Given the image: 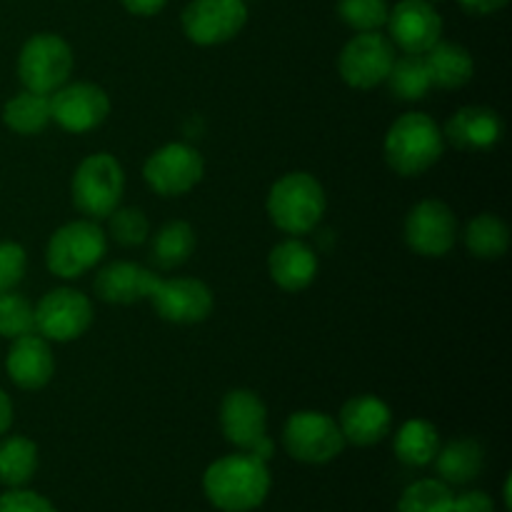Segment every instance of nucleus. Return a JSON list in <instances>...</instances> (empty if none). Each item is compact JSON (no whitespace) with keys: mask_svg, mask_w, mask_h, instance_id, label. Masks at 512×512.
Segmentation results:
<instances>
[{"mask_svg":"<svg viewBox=\"0 0 512 512\" xmlns=\"http://www.w3.org/2000/svg\"><path fill=\"white\" fill-rule=\"evenodd\" d=\"M268 463L253 453L223 455L208 465L203 475V493L220 512H253L270 493Z\"/></svg>","mask_w":512,"mask_h":512,"instance_id":"obj_1","label":"nucleus"},{"mask_svg":"<svg viewBox=\"0 0 512 512\" xmlns=\"http://www.w3.org/2000/svg\"><path fill=\"white\" fill-rule=\"evenodd\" d=\"M445 153V138L433 115L405 113L385 133L383 155L388 168L400 178H418L428 173Z\"/></svg>","mask_w":512,"mask_h":512,"instance_id":"obj_2","label":"nucleus"},{"mask_svg":"<svg viewBox=\"0 0 512 512\" xmlns=\"http://www.w3.org/2000/svg\"><path fill=\"white\" fill-rule=\"evenodd\" d=\"M265 210L275 228L290 238H300L313 233L325 218L328 195L313 173L293 170L275 180L265 200Z\"/></svg>","mask_w":512,"mask_h":512,"instance_id":"obj_3","label":"nucleus"},{"mask_svg":"<svg viewBox=\"0 0 512 512\" xmlns=\"http://www.w3.org/2000/svg\"><path fill=\"white\" fill-rule=\"evenodd\" d=\"M108 253V235L98 220H70L50 235L45 245V265L63 280L83 278Z\"/></svg>","mask_w":512,"mask_h":512,"instance_id":"obj_4","label":"nucleus"},{"mask_svg":"<svg viewBox=\"0 0 512 512\" xmlns=\"http://www.w3.org/2000/svg\"><path fill=\"white\" fill-rule=\"evenodd\" d=\"M125 193L123 165L110 153H93L73 173L70 198L80 215L88 220H105L120 205Z\"/></svg>","mask_w":512,"mask_h":512,"instance_id":"obj_5","label":"nucleus"},{"mask_svg":"<svg viewBox=\"0 0 512 512\" xmlns=\"http://www.w3.org/2000/svg\"><path fill=\"white\" fill-rule=\"evenodd\" d=\"M75 68L73 48L55 33H35L23 43L18 55V78L25 90L53 95L70 80Z\"/></svg>","mask_w":512,"mask_h":512,"instance_id":"obj_6","label":"nucleus"},{"mask_svg":"<svg viewBox=\"0 0 512 512\" xmlns=\"http://www.w3.org/2000/svg\"><path fill=\"white\" fill-rule=\"evenodd\" d=\"M285 453L305 465H325L343 453V433L338 420L320 410H298L283 425Z\"/></svg>","mask_w":512,"mask_h":512,"instance_id":"obj_7","label":"nucleus"},{"mask_svg":"<svg viewBox=\"0 0 512 512\" xmlns=\"http://www.w3.org/2000/svg\"><path fill=\"white\" fill-rule=\"evenodd\" d=\"M395 45L380 30L358 33L343 45L338 55V73L345 85L355 90H370L385 83L395 63Z\"/></svg>","mask_w":512,"mask_h":512,"instance_id":"obj_8","label":"nucleus"},{"mask_svg":"<svg viewBox=\"0 0 512 512\" xmlns=\"http://www.w3.org/2000/svg\"><path fill=\"white\" fill-rule=\"evenodd\" d=\"M93 303L75 288H53L35 305V333L48 343H70L93 325Z\"/></svg>","mask_w":512,"mask_h":512,"instance_id":"obj_9","label":"nucleus"},{"mask_svg":"<svg viewBox=\"0 0 512 512\" xmlns=\"http://www.w3.org/2000/svg\"><path fill=\"white\" fill-rule=\"evenodd\" d=\"M148 300L160 320L173 325H198L210 318L215 308V295L198 278H160L150 283Z\"/></svg>","mask_w":512,"mask_h":512,"instance_id":"obj_10","label":"nucleus"},{"mask_svg":"<svg viewBox=\"0 0 512 512\" xmlns=\"http://www.w3.org/2000/svg\"><path fill=\"white\" fill-rule=\"evenodd\" d=\"M205 160L193 145L168 143L153 150L143 165V178L160 198H180L203 180Z\"/></svg>","mask_w":512,"mask_h":512,"instance_id":"obj_11","label":"nucleus"},{"mask_svg":"<svg viewBox=\"0 0 512 512\" xmlns=\"http://www.w3.org/2000/svg\"><path fill=\"white\" fill-rule=\"evenodd\" d=\"M248 23L243 0H190L180 15V25L190 43L200 48L230 43Z\"/></svg>","mask_w":512,"mask_h":512,"instance_id":"obj_12","label":"nucleus"},{"mask_svg":"<svg viewBox=\"0 0 512 512\" xmlns=\"http://www.w3.org/2000/svg\"><path fill=\"white\" fill-rule=\"evenodd\" d=\"M403 238L413 253L423 258H443L458 240V218L453 208L438 198H425L410 208Z\"/></svg>","mask_w":512,"mask_h":512,"instance_id":"obj_13","label":"nucleus"},{"mask_svg":"<svg viewBox=\"0 0 512 512\" xmlns=\"http://www.w3.org/2000/svg\"><path fill=\"white\" fill-rule=\"evenodd\" d=\"M110 115V98L95 83H65L50 95V120L73 135L100 128Z\"/></svg>","mask_w":512,"mask_h":512,"instance_id":"obj_14","label":"nucleus"},{"mask_svg":"<svg viewBox=\"0 0 512 512\" xmlns=\"http://www.w3.org/2000/svg\"><path fill=\"white\" fill-rule=\"evenodd\" d=\"M388 38L408 55H425L443 38V18L428 0H400L388 13Z\"/></svg>","mask_w":512,"mask_h":512,"instance_id":"obj_15","label":"nucleus"},{"mask_svg":"<svg viewBox=\"0 0 512 512\" xmlns=\"http://www.w3.org/2000/svg\"><path fill=\"white\" fill-rule=\"evenodd\" d=\"M220 430L238 450H250L268 435V408L255 390L235 388L220 403Z\"/></svg>","mask_w":512,"mask_h":512,"instance_id":"obj_16","label":"nucleus"},{"mask_svg":"<svg viewBox=\"0 0 512 512\" xmlns=\"http://www.w3.org/2000/svg\"><path fill=\"white\" fill-rule=\"evenodd\" d=\"M338 428L343 433L345 443L370 448L385 440L393 428V410L378 395H353L345 400L338 415Z\"/></svg>","mask_w":512,"mask_h":512,"instance_id":"obj_17","label":"nucleus"},{"mask_svg":"<svg viewBox=\"0 0 512 512\" xmlns=\"http://www.w3.org/2000/svg\"><path fill=\"white\" fill-rule=\"evenodd\" d=\"M505 125L498 110L485 105H465L455 110L443 128L445 143L463 153H485L503 140Z\"/></svg>","mask_w":512,"mask_h":512,"instance_id":"obj_18","label":"nucleus"},{"mask_svg":"<svg viewBox=\"0 0 512 512\" xmlns=\"http://www.w3.org/2000/svg\"><path fill=\"white\" fill-rule=\"evenodd\" d=\"M8 378L20 390H43L55 375V358L50 343L38 333L15 338L5 355Z\"/></svg>","mask_w":512,"mask_h":512,"instance_id":"obj_19","label":"nucleus"},{"mask_svg":"<svg viewBox=\"0 0 512 512\" xmlns=\"http://www.w3.org/2000/svg\"><path fill=\"white\" fill-rule=\"evenodd\" d=\"M318 253L300 238H288L268 253V275L285 293H300L318 278Z\"/></svg>","mask_w":512,"mask_h":512,"instance_id":"obj_20","label":"nucleus"},{"mask_svg":"<svg viewBox=\"0 0 512 512\" xmlns=\"http://www.w3.org/2000/svg\"><path fill=\"white\" fill-rule=\"evenodd\" d=\"M153 270L130 260H115L95 275V295L108 305H133L148 298Z\"/></svg>","mask_w":512,"mask_h":512,"instance_id":"obj_21","label":"nucleus"},{"mask_svg":"<svg viewBox=\"0 0 512 512\" xmlns=\"http://www.w3.org/2000/svg\"><path fill=\"white\" fill-rule=\"evenodd\" d=\"M428 65L430 83L433 88L458 90L468 85L475 75V60L468 48L448 40H438L428 53L423 55Z\"/></svg>","mask_w":512,"mask_h":512,"instance_id":"obj_22","label":"nucleus"},{"mask_svg":"<svg viewBox=\"0 0 512 512\" xmlns=\"http://www.w3.org/2000/svg\"><path fill=\"white\" fill-rule=\"evenodd\" d=\"M433 463L438 468V475L443 483L468 485L483 473L485 450L478 440L458 438L450 440L445 448H440Z\"/></svg>","mask_w":512,"mask_h":512,"instance_id":"obj_23","label":"nucleus"},{"mask_svg":"<svg viewBox=\"0 0 512 512\" xmlns=\"http://www.w3.org/2000/svg\"><path fill=\"white\" fill-rule=\"evenodd\" d=\"M395 458L408 468H425L440 450V433L430 420L413 418L403 423L393 440Z\"/></svg>","mask_w":512,"mask_h":512,"instance_id":"obj_24","label":"nucleus"},{"mask_svg":"<svg viewBox=\"0 0 512 512\" xmlns=\"http://www.w3.org/2000/svg\"><path fill=\"white\" fill-rule=\"evenodd\" d=\"M463 243L478 260H500L510 248V228L493 213H480L465 225Z\"/></svg>","mask_w":512,"mask_h":512,"instance_id":"obj_25","label":"nucleus"},{"mask_svg":"<svg viewBox=\"0 0 512 512\" xmlns=\"http://www.w3.org/2000/svg\"><path fill=\"white\" fill-rule=\"evenodd\" d=\"M3 123L18 135H38L48 128L50 120V95L33 93V90H20L18 95L5 103Z\"/></svg>","mask_w":512,"mask_h":512,"instance_id":"obj_26","label":"nucleus"},{"mask_svg":"<svg viewBox=\"0 0 512 512\" xmlns=\"http://www.w3.org/2000/svg\"><path fill=\"white\" fill-rule=\"evenodd\" d=\"M195 245H198V238H195L193 225L185 220H170L155 233L150 258L163 270L180 268L195 253Z\"/></svg>","mask_w":512,"mask_h":512,"instance_id":"obj_27","label":"nucleus"},{"mask_svg":"<svg viewBox=\"0 0 512 512\" xmlns=\"http://www.w3.org/2000/svg\"><path fill=\"white\" fill-rule=\"evenodd\" d=\"M38 473V445L25 435L0 440V483L23 488Z\"/></svg>","mask_w":512,"mask_h":512,"instance_id":"obj_28","label":"nucleus"},{"mask_svg":"<svg viewBox=\"0 0 512 512\" xmlns=\"http://www.w3.org/2000/svg\"><path fill=\"white\" fill-rule=\"evenodd\" d=\"M390 95H395L403 103H415V100H423L425 95L433 90V83H430L428 65H425L423 55H400L395 58L393 68H390L388 78Z\"/></svg>","mask_w":512,"mask_h":512,"instance_id":"obj_29","label":"nucleus"},{"mask_svg":"<svg viewBox=\"0 0 512 512\" xmlns=\"http://www.w3.org/2000/svg\"><path fill=\"white\" fill-rule=\"evenodd\" d=\"M453 490L443 480L425 478L408 485L398 500V512H453Z\"/></svg>","mask_w":512,"mask_h":512,"instance_id":"obj_30","label":"nucleus"},{"mask_svg":"<svg viewBox=\"0 0 512 512\" xmlns=\"http://www.w3.org/2000/svg\"><path fill=\"white\" fill-rule=\"evenodd\" d=\"M35 333V305L15 290L0 293V335L8 340Z\"/></svg>","mask_w":512,"mask_h":512,"instance_id":"obj_31","label":"nucleus"},{"mask_svg":"<svg viewBox=\"0 0 512 512\" xmlns=\"http://www.w3.org/2000/svg\"><path fill=\"white\" fill-rule=\"evenodd\" d=\"M388 0H338V15L348 28L358 33L380 30L388 23Z\"/></svg>","mask_w":512,"mask_h":512,"instance_id":"obj_32","label":"nucleus"},{"mask_svg":"<svg viewBox=\"0 0 512 512\" xmlns=\"http://www.w3.org/2000/svg\"><path fill=\"white\" fill-rule=\"evenodd\" d=\"M108 233L123 248H135V245H143L150 235V220L148 215L140 208H115L108 215Z\"/></svg>","mask_w":512,"mask_h":512,"instance_id":"obj_33","label":"nucleus"},{"mask_svg":"<svg viewBox=\"0 0 512 512\" xmlns=\"http://www.w3.org/2000/svg\"><path fill=\"white\" fill-rule=\"evenodd\" d=\"M25 268H28V255H25L23 245L3 240L0 243V293L18 288Z\"/></svg>","mask_w":512,"mask_h":512,"instance_id":"obj_34","label":"nucleus"},{"mask_svg":"<svg viewBox=\"0 0 512 512\" xmlns=\"http://www.w3.org/2000/svg\"><path fill=\"white\" fill-rule=\"evenodd\" d=\"M0 512H58V508L33 490L10 488L0 495Z\"/></svg>","mask_w":512,"mask_h":512,"instance_id":"obj_35","label":"nucleus"},{"mask_svg":"<svg viewBox=\"0 0 512 512\" xmlns=\"http://www.w3.org/2000/svg\"><path fill=\"white\" fill-rule=\"evenodd\" d=\"M453 512H495V503L483 490H465L453 498Z\"/></svg>","mask_w":512,"mask_h":512,"instance_id":"obj_36","label":"nucleus"},{"mask_svg":"<svg viewBox=\"0 0 512 512\" xmlns=\"http://www.w3.org/2000/svg\"><path fill=\"white\" fill-rule=\"evenodd\" d=\"M458 3L470 15H493L503 10L510 0H458Z\"/></svg>","mask_w":512,"mask_h":512,"instance_id":"obj_37","label":"nucleus"},{"mask_svg":"<svg viewBox=\"0 0 512 512\" xmlns=\"http://www.w3.org/2000/svg\"><path fill=\"white\" fill-rule=\"evenodd\" d=\"M120 3H123V8L128 13L140 15V18H150V15H158L168 5V0H120Z\"/></svg>","mask_w":512,"mask_h":512,"instance_id":"obj_38","label":"nucleus"},{"mask_svg":"<svg viewBox=\"0 0 512 512\" xmlns=\"http://www.w3.org/2000/svg\"><path fill=\"white\" fill-rule=\"evenodd\" d=\"M13 425V400L0 388V435H5Z\"/></svg>","mask_w":512,"mask_h":512,"instance_id":"obj_39","label":"nucleus"},{"mask_svg":"<svg viewBox=\"0 0 512 512\" xmlns=\"http://www.w3.org/2000/svg\"><path fill=\"white\" fill-rule=\"evenodd\" d=\"M505 508H512V505H510V478L508 480H505Z\"/></svg>","mask_w":512,"mask_h":512,"instance_id":"obj_40","label":"nucleus"},{"mask_svg":"<svg viewBox=\"0 0 512 512\" xmlns=\"http://www.w3.org/2000/svg\"><path fill=\"white\" fill-rule=\"evenodd\" d=\"M428 3H443V0H428Z\"/></svg>","mask_w":512,"mask_h":512,"instance_id":"obj_41","label":"nucleus"}]
</instances>
